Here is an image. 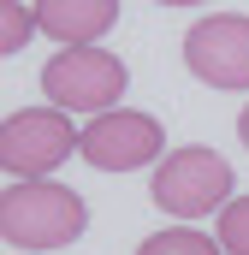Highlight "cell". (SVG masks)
<instances>
[{
	"instance_id": "obj_1",
	"label": "cell",
	"mask_w": 249,
	"mask_h": 255,
	"mask_svg": "<svg viewBox=\"0 0 249 255\" xmlns=\"http://www.w3.org/2000/svg\"><path fill=\"white\" fill-rule=\"evenodd\" d=\"M89 232V202L54 178H12L0 196V238L12 250H65Z\"/></svg>"
},
{
	"instance_id": "obj_8",
	"label": "cell",
	"mask_w": 249,
	"mask_h": 255,
	"mask_svg": "<svg viewBox=\"0 0 249 255\" xmlns=\"http://www.w3.org/2000/svg\"><path fill=\"white\" fill-rule=\"evenodd\" d=\"M136 255H226V244H220V232L208 238V232H190V226H166V232L142 238Z\"/></svg>"
},
{
	"instance_id": "obj_4",
	"label": "cell",
	"mask_w": 249,
	"mask_h": 255,
	"mask_svg": "<svg viewBox=\"0 0 249 255\" xmlns=\"http://www.w3.org/2000/svg\"><path fill=\"white\" fill-rule=\"evenodd\" d=\"M124 83H130L124 60L107 54L101 42H71V48H60L54 60L42 65L48 101H60L71 113H107V107H119Z\"/></svg>"
},
{
	"instance_id": "obj_11",
	"label": "cell",
	"mask_w": 249,
	"mask_h": 255,
	"mask_svg": "<svg viewBox=\"0 0 249 255\" xmlns=\"http://www.w3.org/2000/svg\"><path fill=\"white\" fill-rule=\"evenodd\" d=\"M238 142H244V148H249V107H244V113H238Z\"/></svg>"
},
{
	"instance_id": "obj_2",
	"label": "cell",
	"mask_w": 249,
	"mask_h": 255,
	"mask_svg": "<svg viewBox=\"0 0 249 255\" xmlns=\"http://www.w3.org/2000/svg\"><path fill=\"white\" fill-rule=\"evenodd\" d=\"M232 160L214 154V148H166L154 178H148V196L160 214L172 220H202V214H220L232 202Z\"/></svg>"
},
{
	"instance_id": "obj_3",
	"label": "cell",
	"mask_w": 249,
	"mask_h": 255,
	"mask_svg": "<svg viewBox=\"0 0 249 255\" xmlns=\"http://www.w3.org/2000/svg\"><path fill=\"white\" fill-rule=\"evenodd\" d=\"M77 142H83V130L71 125V107H60V101L18 107L0 125V166H6V178H48L60 160L77 154Z\"/></svg>"
},
{
	"instance_id": "obj_13",
	"label": "cell",
	"mask_w": 249,
	"mask_h": 255,
	"mask_svg": "<svg viewBox=\"0 0 249 255\" xmlns=\"http://www.w3.org/2000/svg\"><path fill=\"white\" fill-rule=\"evenodd\" d=\"M24 255H48V250H24Z\"/></svg>"
},
{
	"instance_id": "obj_5",
	"label": "cell",
	"mask_w": 249,
	"mask_h": 255,
	"mask_svg": "<svg viewBox=\"0 0 249 255\" xmlns=\"http://www.w3.org/2000/svg\"><path fill=\"white\" fill-rule=\"evenodd\" d=\"M166 148V130L154 113H136V107H107V113H89L77 154L95 166V172H136L148 160H160Z\"/></svg>"
},
{
	"instance_id": "obj_9",
	"label": "cell",
	"mask_w": 249,
	"mask_h": 255,
	"mask_svg": "<svg viewBox=\"0 0 249 255\" xmlns=\"http://www.w3.org/2000/svg\"><path fill=\"white\" fill-rule=\"evenodd\" d=\"M36 6H18V0H0V54H24L30 36H36Z\"/></svg>"
},
{
	"instance_id": "obj_7",
	"label": "cell",
	"mask_w": 249,
	"mask_h": 255,
	"mask_svg": "<svg viewBox=\"0 0 249 255\" xmlns=\"http://www.w3.org/2000/svg\"><path fill=\"white\" fill-rule=\"evenodd\" d=\"M36 24L48 42H101L119 24V0H36Z\"/></svg>"
},
{
	"instance_id": "obj_10",
	"label": "cell",
	"mask_w": 249,
	"mask_h": 255,
	"mask_svg": "<svg viewBox=\"0 0 249 255\" xmlns=\"http://www.w3.org/2000/svg\"><path fill=\"white\" fill-rule=\"evenodd\" d=\"M220 244L226 255H249V196H232L220 208Z\"/></svg>"
},
{
	"instance_id": "obj_6",
	"label": "cell",
	"mask_w": 249,
	"mask_h": 255,
	"mask_svg": "<svg viewBox=\"0 0 249 255\" xmlns=\"http://www.w3.org/2000/svg\"><path fill=\"white\" fill-rule=\"evenodd\" d=\"M184 65L208 89H249V18L244 12H208L184 30Z\"/></svg>"
},
{
	"instance_id": "obj_12",
	"label": "cell",
	"mask_w": 249,
	"mask_h": 255,
	"mask_svg": "<svg viewBox=\"0 0 249 255\" xmlns=\"http://www.w3.org/2000/svg\"><path fill=\"white\" fill-rule=\"evenodd\" d=\"M154 6H196V0H154Z\"/></svg>"
}]
</instances>
